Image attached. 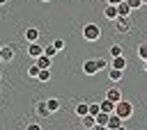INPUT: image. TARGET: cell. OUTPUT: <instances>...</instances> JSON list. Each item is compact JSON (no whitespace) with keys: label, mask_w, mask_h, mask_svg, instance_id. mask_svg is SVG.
Instances as JSON below:
<instances>
[{"label":"cell","mask_w":147,"mask_h":130,"mask_svg":"<svg viewBox=\"0 0 147 130\" xmlns=\"http://www.w3.org/2000/svg\"><path fill=\"white\" fill-rule=\"evenodd\" d=\"M80 125H83V128H87V130H92V128H96V119L87 112L85 116H80Z\"/></svg>","instance_id":"30bf717a"},{"label":"cell","mask_w":147,"mask_h":130,"mask_svg":"<svg viewBox=\"0 0 147 130\" xmlns=\"http://www.w3.org/2000/svg\"><path fill=\"white\" fill-rule=\"evenodd\" d=\"M83 73H85V75H96V73H99L96 62H94V59H85V62H83Z\"/></svg>","instance_id":"8992f818"},{"label":"cell","mask_w":147,"mask_h":130,"mask_svg":"<svg viewBox=\"0 0 147 130\" xmlns=\"http://www.w3.org/2000/svg\"><path fill=\"white\" fill-rule=\"evenodd\" d=\"M99 107H101V112H108V114H113V112H115V103H113L110 98H103V100L99 103Z\"/></svg>","instance_id":"5bb4252c"},{"label":"cell","mask_w":147,"mask_h":130,"mask_svg":"<svg viewBox=\"0 0 147 130\" xmlns=\"http://www.w3.org/2000/svg\"><path fill=\"white\" fill-rule=\"evenodd\" d=\"M39 128H41L39 123H30V125H28V130H39Z\"/></svg>","instance_id":"f546056e"},{"label":"cell","mask_w":147,"mask_h":130,"mask_svg":"<svg viewBox=\"0 0 147 130\" xmlns=\"http://www.w3.org/2000/svg\"><path fill=\"white\" fill-rule=\"evenodd\" d=\"M46 105H48L51 114H55V112L60 109V100H57V98H48V100H46Z\"/></svg>","instance_id":"ffe728a7"},{"label":"cell","mask_w":147,"mask_h":130,"mask_svg":"<svg viewBox=\"0 0 147 130\" xmlns=\"http://www.w3.org/2000/svg\"><path fill=\"white\" fill-rule=\"evenodd\" d=\"M103 16H106L108 21H115V18L119 16V11H117V5H110V2H108V5H106V9H103Z\"/></svg>","instance_id":"9c48e42d"},{"label":"cell","mask_w":147,"mask_h":130,"mask_svg":"<svg viewBox=\"0 0 147 130\" xmlns=\"http://www.w3.org/2000/svg\"><path fill=\"white\" fill-rule=\"evenodd\" d=\"M28 55H30L32 59H37L39 55H44V46H39V41H30V46H28Z\"/></svg>","instance_id":"5b68a950"},{"label":"cell","mask_w":147,"mask_h":130,"mask_svg":"<svg viewBox=\"0 0 147 130\" xmlns=\"http://www.w3.org/2000/svg\"><path fill=\"white\" fill-rule=\"evenodd\" d=\"M106 98H110L113 103H117V100H122V91H119L117 87H108V91H106Z\"/></svg>","instance_id":"7c38bea8"},{"label":"cell","mask_w":147,"mask_h":130,"mask_svg":"<svg viewBox=\"0 0 147 130\" xmlns=\"http://www.w3.org/2000/svg\"><path fill=\"white\" fill-rule=\"evenodd\" d=\"M108 50H110V57H117V55H122V50H124V48H122L119 43H113Z\"/></svg>","instance_id":"7402d4cb"},{"label":"cell","mask_w":147,"mask_h":130,"mask_svg":"<svg viewBox=\"0 0 147 130\" xmlns=\"http://www.w3.org/2000/svg\"><path fill=\"white\" fill-rule=\"evenodd\" d=\"M115 27H117L119 34H129V30H131V18H129V16H117V18H115Z\"/></svg>","instance_id":"3957f363"},{"label":"cell","mask_w":147,"mask_h":130,"mask_svg":"<svg viewBox=\"0 0 147 130\" xmlns=\"http://www.w3.org/2000/svg\"><path fill=\"white\" fill-rule=\"evenodd\" d=\"M138 57H140L142 62L147 59V43H140V46H138Z\"/></svg>","instance_id":"603a6c76"},{"label":"cell","mask_w":147,"mask_h":130,"mask_svg":"<svg viewBox=\"0 0 147 130\" xmlns=\"http://www.w3.org/2000/svg\"><path fill=\"white\" fill-rule=\"evenodd\" d=\"M11 59H14V48H11V46H0V64H2V62L7 64V62H11Z\"/></svg>","instance_id":"52a82bcc"},{"label":"cell","mask_w":147,"mask_h":130,"mask_svg":"<svg viewBox=\"0 0 147 130\" xmlns=\"http://www.w3.org/2000/svg\"><path fill=\"white\" fill-rule=\"evenodd\" d=\"M126 2H129V7H131V9H133V11H136V9H140V7H142V0H126Z\"/></svg>","instance_id":"83f0119b"},{"label":"cell","mask_w":147,"mask_h":130,"mask_svg":"<svg viewBox=\"0 0 147 130\" xmlns=\"http://www.w3.org/2000/svg\"><path fill=\"white\" fill-rule=\"evenodd\" d=\"M99 36H101V27L96 23H87L83 27V39L85 41H99Z\"/></svg>","instance_id":"6da1fadb"},{"label":"cell","mask_w":147,"mask_h":130,"mask_svg":"<svg viewBox=\"0 0 147 130\" xmlns=\"http://www.w3.org/2000/svg\"><path fill=\"white\" fill-rule=\"evenodd\" d=\"M74 112H76V116H85V114L90 112V103H78V105L74 107Z\"/></svg>","instance_id":"e0dca14e"},{"label":"cell","mask_w":147,"mask_h":130,"mask_svg":"<svg viewBox=\"0 0 147 130\" xmlns=\"http://www.w3.org/2000/svg\"><path fill=\"white\" fill-rule=\"evenodd\" d=\"M0 80H2V73H0Z\"/></svg>","instance_id":"d590c367"},{"label":"cell","mask_w":147,"mask_h":130,"mask_svg":"<svg viewBox=\"0 0 147 130\" xmlns=\"http://www.w3.org/2000/svg\"><path fill=\"white\" fill-rule=\"evenodd\" d=\"M94 62H96V66H99V71H103V68H108V62H106L103 57H96Z\"/></svg>","instance_id":"484cf974"},{"label":"cell","mask_w":147,"mask_h":130,"mask_svg":"<svg viewBox=\"0 0 147 130\" xmlns=\"http://www.w3.org/2000/svg\"><path fill=\"white\" fill-rule=\"evenodd\" d=\"M94 119H96V128H106V125H108V119H110V114H108V112H99Z\"/></svg>","instance_id":"9a60e30c"},{"label":"cell","mask_w":147,"mask_h":130,"mask_svg":"<svg viewBox=\"0 0 147 130\" xmlns=\"http://www.w3.org/2000/svg\"><path fill=\"white\" fill-rule=\"evenodd\" d=\"M51 59H53V57H48V55L44 52V55H39L34 62H37V66H39V68H51Z\"/></svg>","instance_id":"4fadbf2b"},{"label":"cell","mask_w":147,"mask_h":130,"mask_svg":"<svg viewBox=\"0 0 147 130\" xmlns=\"http://www.w3.org/2000/svg\"><path fill=\"white\" fill-rule=\"evenodd\" d=\"M41 2H51V0H41Z\"/></svg>","instance_id":"e575fe53"},{"label":"cell","mask_w":147,"mask_h":130,"mask_svg":"<svg viewBox=\"0 0 147 130\" xmlns=\"http://www.w3.org/2000/svg\"><path fill=\"white\" fill-rule=\"evenodd\" d=\"M142 5H147V0H142Z\"/></svg>","instance_id":"836d02e7"},{"label":"cell","mask_w":147,"mask_h":130,"mask_svg":"<svg viewBox=\"0 0 147 130\" xmlns=\"http://www.w3.org/2000/svg\"><path fill=\"white\" fill-rule=\"evenodd\" d=\"M34 112H37V116H41V119H46V116H51V109H48V105H46V100H39V103L34 105Z\"/></svg>","instance_id":"ba28073f"},{"label":"cell","mask_w":147,"mask_h":130,"mask_svg":"<svg viewBox=\"0 0 147 130\" xmlns=\"http://www.w3.org/2000/svg\"><path fill=\"white\" fill-rule=\"evenodd\" d=\"M122 75H124V71H122V68H115V66H110V68H108V80H110V82H119V80H122Z\"/></svg>","instance_id":"8fae6325"},{"label":"cell","mask_w":147,"mask_h":130,"mask_svg":"<svg viewBox=\"0 0 147 130\" xmlns=\"http://www.w3.org/2000/svg\"><path fill=\"white\" fill-rule=\"evenodd\" d=\"M106 2H110V5H119L122 0H106Z\"/></svg>","instance_id":"4dcf8cb0"},{"label":"cell","mask_w":147,"mask_h":130,"mask_svg":"<svg viewBox=\"0 0 147 130\" xmlns=\"http://www.w3.org/2000/svg\"><path fill=\"white\" fill-rule=\"evenodd\" d=\"M115 114L122 116V119H131L133 116V105L129 100H117L115 103Z\"/></svg>","instance_id":"7a4b0ae2"},{"label":"cell","mask_w":147,"mask_h":130,"mask_svg":"<svg viewBox=\"0 0 147 130\" xmlns=\"http://www.w3.org/2000/svg\"><path fill=\"white\" fill-rule=\"evenodd\" d=\"M53 46L57 48V52H60V50H64V39H55V41H53Z\"/></svg>","instance_id":"f1b7e54d"},{"label":"cell","mask_w":147,"mask_h":130,"mask_svg":"<svg viewBox=\"0 0 147 130\" xmlns=\"http://www.w3.org/2000/svg\"><path fill=\"white\" fill-rule=\"evenodd\" d=\"M44 52H46L48 57H53V55H57V48H55L53 43H48V46H44Z\"/></svg>","instance_id":"cb8c5ba5"},{"label":"cell","mask_w":147,"mask_h":130,"mask_svg":"<svg viewBox=\"0 0 147 130\" xmlns=\"http://www.w3.org/2000/svg\"><path fill=\"white\" fill-rule=\"evenodd\" d=\"M122 125H124V119H122V116H117V114L113 112V114H110V119H108V125H106V130H119Z\"/></svg>","instance_id":"277c9868"},{"label":"cell","mask_w":147,"mask_h":130,"mask_svg":"<svg viewBox=\"0 0 147 130\" xmlns=\"http://www.w3.org/2000/svg\"><path fill=\"white\" fill-rule=\"evenodd\" d=\"M110 66H115V68H126V59L122 57V55H117V57H110Z\"/></svg>","instance_id":"2e32d148"},{"label":"cell","mask_w":147,"mask_h":130,"mask_svg":"<svg viewBox=\"0 0 147 130\" xmlns=\"http://www.w3.org/2000/svg\"><path fill=\"white\" fill-rule=\"evenodd\" d=\"M28 75H30V78H37V75H39V66H37V62H34L32 66H28Z\"/></svg>","instance_id":"d4e9b609"},{"label":"cell","mask_w":147,"mask_h":130,"mask_svg":"<svg viewBox=\"0 0 147 130\" xmlns=\"http://www.w3.org/2000/svg\"><path fill=\"white\" fill-rule=\"evenodd\" d=\"M99 112H101V107H99V103H90V114H92V116H96Z\"/></svg>","instance_id":"4316f807"},{"label":"cell","mask_w":147,"mask_h":130,"mask_svg":"<svg viewBox=\"0 0 147 130\" xmlns=\"http://www.w3.org/2000/svg\"><path fill=\"white\" fill-rule=\"evenodd\" d=\"M25 39L28 41H39V30L37 27H28L25 30Z\"/></svg>","instance_id":"d6986e66"},{"label":"cell","mask_w":147,"mask_h":130,"mask_svg":"<svg viewBox=\"0 0 147 130\" xmlns=\"http://www.w3.org/2000/svg\"><path fill=\"white\" fill-rule=\"evenodd\" d=\"M37 80H39V82H48V80H51V71H48V68H39Z\"/></svg>","instance_id":"44dd1931"},{"label":"cell","mask_w":147,"mask_h":130,"mask_svg":"<svg viewBox=\"0 0 147 130\" xmlns=\"http://www.w3.org/2000/svg\"><path fill=\"white\" fill-rule=\"evenodd\" d=\"M5 2H7V0H0V5H5Z\"/></svg>","instance_id":"d6a6232c"},{"label":"cell","mask_w":147,"mask_h":130,"mask_svg":"<svg viewBox=\"0 0 147 130\" xmlns=\"http://www.w3.org/2000/svg\"><path fill=\"white\" fill-rule=\"evenodd\" d=\"M142 68H145V73H147V59H145V66H142Z\"/></svg>","instance_id":"1f68e13d"},{"label":"cell","mask_w":147,"mask_h":130,"mask_svg":"<svg viewBox=\"0 0 147 130\" xmlns=\"http://www.w3.org/2000/svg\"><path fill=\"white\" fill-rule=\"evenodd\" d=\"M117 11H119V16H129V14L133 11V9L129 7V2H126V0H122V2L117 5Z\"/></svg>","instance_id":"ac0fdd59"}]
</instances>
